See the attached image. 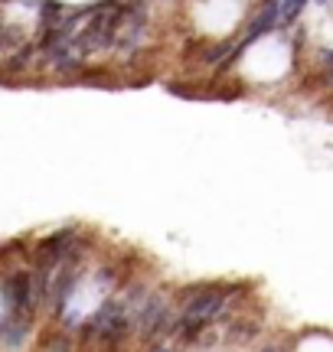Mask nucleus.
Masks as SVG:
<instances>
[{
    "label": "nucleus",
    "mask_w": 333,
    "mask_h": 352,
    "mask_svg": "<svg viewBox=\"0 0 333 352\" xmlns=\"http://www.w3.org/2000/svg\"><path fill=\"white\" fill-rule=\"evenodd\" d=\"M232 290H235V284H206V287L186 290L183 307L177 310V327H173L177 342H196L213 323H219Z\"/></svg>",
    "instance_id": "f257e3e1"
},
{
    "label": "nucleus",
    "mask_w": 333,
    "mask_h": 352,
    "mask_svg": "<svg viewBox=\"0 0 333 352\" xmlns=\"http://www.w3.org/2000/svg\"><path fill=\"white\" fill-rule=\"evenodd\" d=\"M258 333H261V323H255V320H235V327L226 333V340L232 342H239V340H255Z\"/></svg>",
    "instance_id": "f03ea898"
},
{
    "label": "nucleus",
    "mask_w": 333,
    "mask_h": 352,
    "mask_svg": "<svg viewBox=\"0 0 333 352\" xmlns=\"http://www.w3.org/2000/svg\"><path fill=\"white\" fill-rule=\"evenodd\" d=\"M310 0H281V13H278V26H291L304 13Z\"/></svg>",
    "instance_id": "7ed1b4c3"
},
{
    "label": "nucleus",
    "mask_w": 333,
    "mask_h": 352,
    "mask_svg": "<svg viewBox=\"0 0 333 352\" xmlns=\"http://www.w3.org/2000/svg\"><path fill=\"white\" fill-rule=\"evenodd\" d=\"M258 352H284V349H281V346H275V342H268V346H261Z\"/></svg>",
    "instance_id": "20e7f679"
},
{
    "label": "nucleus",
    "mask_w": 333,
    "mask_h": 352,
    "mask_svg": "<svg viewBox=\"0 0 333 352\" xmlns=\"http://www.w3.org/2000/svg\"><path fill=\"white\" fill-rule=\"evenodd\" d=\"M151 352H173L170 346H151Z\"/></svg>",
    "instance_id": "39448f33"
},
{
    "label": "nucleus",
    "mask_w": 333,
    "mask_h": 352,
    "mask_svg": "<svg viewBox=\"0 0 333 352\" xmlns=\"http://www.w3.org/2000/svg\"><path fill=\"white\" fill-rule=\"evenodd\" d=\"M261 3H281V0H261Z\"/></svg>",
    "instance_id": "423d86ee"
}]
</instances>
